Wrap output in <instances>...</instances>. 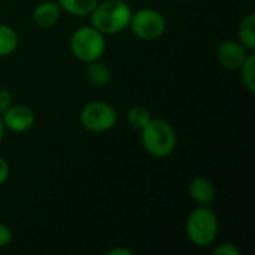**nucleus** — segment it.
Segmentation results:
<instances>
[{"mask_svg": "<svg viewBox=\"0 0 255 255\" xmlns=\"http://www.w3.org/2000/svg\"><path fill=\"white\" fill-rule=\"evenodd\" d=\"M131 7L124 0H103L96 4L90 13L91 25L105 36L118 34L128 28L131 19Z\"/></svg>", "mask_w": 255, "mask_h": 255, "instance_id": "nucleus-1", "label": "nucleus"}, {"mask_svg": "<svg viewBox=\"0 0 255 255\" xmlns=\"http://www.w3.org/2000/svg\"><path fill=\"white\" fill-rule=\"evenodd\" d=\"M140 131V142L151 157L155 158H166L169 157L178 143V136L173 126L161 118H151L149 123L139 130Z\"/></svg>", "mask_w": 255, "mask_h": 255, "instance_id": "nucleus-2", "label": "nucleus"}, {"mask_svg": "<svg viewBox=\"0 0 255 255\" xmlns=\"http://www.w3.org/2000/svg\"><path fill=\"white\" fill-rule=\"evenodd\" d=\"M218 218L209 206L193 209L185 223V232L190 242L199 248L211 247L218 236Z\"/></svg>", "mask_w": 255, "mask_h": 255, "instance_id": "nucleus-3", "label": "nucleus"}, {"mask_svg": "<svg viewBox=\"0 0 255 255\" xmlns=\"http://www.w3.org/2000/svg\"><path fill=\"white\" fill-rule=\"evenodd\" d=\"M72 55L84 64L96 60H102L106 49L105 34L90 25H81L76 28L69 40Z\"/></svg>", "mask_w": 255, "mask_h": 255, "instance_id": "nucleus-4", "label": "nucleus"}, {"mask_svg": "<svg viewBox=\"0 0 255 255\" xmlns=\"http://www.w3.org/2000/svg\"><path fill=\"white\" fill-rule=\"evenodd\" d=\"M79 121L81 126L91 133H106L117 126L118 112L111 103L94 100L82 108Z\"/></svg>", "mask_w": 255, "mask_h": 255, "instance_id": "nucleus-5", "label": "nucleus"}, {"mask_svg": "<svg viewBox=\"0 0 255 255\" xmlns=\"http://www.w3.org/2000/svg\"><path fill=\"white\" fill-rule=\"evenodd\" d=\"M167 22L164 15L152 7H142L131 13L128 28L131 33L145 42H152L160 39L166 31Z\"/></svg>", "mask_w": 255, "mask_h": 255, "instance_id": "nucleus-6", "label": "nucleus"}, {"mask_svg": "<svg viewBox=\"0 0 255 255\" xmlns=\"http://www.w3.org/2000/svg\"><path fill=\"white\" fill-rule=\"evenodd\" d=\"M1 121L4 126V130H9L12 133L21 134L28 131L36 121L34 112L27 105H12L3 115Z\"/></svg>", "mask_w": 255, "mask_h": 255, "instance_id": "nucleus-7", "label": "nucleus"}, {"mask_svg": "<svg viewBox=\"0 0 255 255\" xmlns=\"http://www.w3.org/2000/svg\"><path fill=\"white\" fill-rule=\"evenodd\" d=\"M250 54L239 40H224L217 49V60L227 70H239Z\"/></svg>", "mask_w": 255, "mask_h": 255, "instance_id": "nucleus-8", "label": "nucleus"}, {"mask_svg": "<svg viewBox=\"0 0 255 255\" xmlns=\"http://www.w3.org/2000/svg\"><path fill=\"white\" fill-rule=\"evenodd\" d=\"M188 194L199 206H211L217 199L215 185L205 176H196L190 181Z\"/></svg>", "mask_w": 255, "mask_h": 255, "instance_id": "nucleus-9", "label": "nucleus"}, {"mask_svg": "<svg viewBox=\"0 0 255 255\" xmlns=\"http://www.w3.org/2000/svg\"><path fill=\"white\" fill-rule=\"evenodd\" d=\"M61 12L63 10L57 1H52V0L40 1L33 9V22L39 28H52L58 22Z\"/></svg>", "mask_w": 255, "mask_h": 255, "instance_id": "nucleus-10", "label": "nucleus"}, {"mask_svg": "<svg viewBox=\"0 0 255 255\" xmlns=\"http://www.w3.org/2000/svg\"><path fill=\"white\" fill-rule=\"evenodd\" d=\"M85 76H87L88 82L94 87H105L112 81L111 69L100 60H96V61H91L87 64Z\"/></svg>", "mask_w": 255, "mask_h": 255, "instance_id": "nucleus-11", "label": "nucleus"}, {"mask_svg": "<svg viewBox=\"0 0 255 255\" xmlns=\"http://www.w3.org/2000/svg\"><path fill=\"white\" fill-rule=\"evenodd\" d=\"M238 40L250 51L255 52V13L251 12L241 21L238 27Z\"/></svg>", "mask_w": 255, "mask_h": 255, "instance_id": "nucleus-12", "label": "nucleus"}, {"mask_svg": "<svg viewBox=\"0 0 255 255\" xmlns=\"http://www.w3.org/2000/svg\"><path fill=\"white\" fill-rule=\"evenodd\" d=\"M100 0H57L61 10L73 16H90Z\"/></svg>", "mask_w": 255, "mask_h": 255, "instance_id": "nucleus-13", "label": "nucleus"}, {"mask_svg": "<svg viewBox=\"0 0 255 255\" xmlns=\"http://www.w3.org/2000/svg\"><path fill=\"white\" fill-rule=\"evenodd\" d=\"M19 39L16 31L10 25L0 22V58L12 55L16 51Z\"/></svg>", "mask_w": 255, "mask_h": 255, "instance_id": "nucleus-14", "label": "nucleus"}, {"mask_svg": "<svg viewBox=\"0 0 255 255\" xmlns=\"http://www.w3.org/2000/svg\"><path fill=\"white\" fill-rule=\"evenodd\" d=\"M151 112L148 108L142 106V105H136V106H131L128 111H127V123L131 128L134 130H142L151 120Z\"/></svg>", "mask_w": 255, "mask_h": 255, "instance_id": "nucleus-15", "label": "nucleus"}, {"mask_svg": "<svg viewBox=\"0 0 255 255\" xmlns=\"http://www.w3.org/2000/svg\"><path fill=\"white\" fill-rule=\"evenodd\" d=\"M239 72L244 87L250 93H255V52H251L248 55V58L241 66Z\"/></svg>", "mask_w": 255, "mask_h": 255, "instance_id": "nucleus-16", "label": "nucleus"}, {"mask_svg": "<svg viewBox=\"0 0 255 255\" xmlns=\"http://www.w3.org/2000/svg\"><path fill=\"white\" fill-rule=\"evenodd\" d=\"M13 105V96L7 88L0 87V117Z\"/></svg>", "mask_w": 255, "mask_h": 255, "instance_id": "nucleus-17", "label": "nucleus"}, {"mask_svg": "<svg viewBox=\"0 0 255 255\" xmlns=\"http://www.w3.org/2000/svg\"><path fill=\"white\" fill-rule=\"evenodd\" d=\"M214 254L215 255H241V250H239L235 244L224 242V244L218 245V247L214 250Z\"/></svg>", "mask_w": 255, "mask_h": 255, "instance_id": "nucleus-18", "label": "nucleus"}, {"mask_svg": "<svg viewBox=\"0 0 255 255\" xmlns=\"http://www.w3.org/2000/svg\"><path fill=\"white\" fill-rule=\"evenodd\" d=\"M10 242H12V230L9 229V226L0 221V250L7 247Z\"/></svg>", "mask_w": 255, "mask_h": 255, "instance_id": "nucleus-19", "label": "nucleus"}, {"mask_svg": "<svg viewBox=\"0 0 255 255\" xmlns=\"http://www.w3.org/2000/svg\"><path fill=\"white\" fill-rule=\"evenodd\" d=\"M9 173H10V169H9V164L7 161L0 155V187L3 184H6L7 178H9Z\"/></svg>", "mask_w": 255, "mask_h": 255, "instance_id": "nucleus-20", "label": "nucleus"}, {"mask_svg": "<svg viewBox=\"0 0 255 255\" xmlns=\"http://www.w3.org/2000/svg\"><path fill=\"white\" fill-rule=\"evenodd\" d=\"M133 253L126 250V248H114V250H109L108 255H131Z\"/></svg>", "mask_w": 255, "mask_h": 255, "instance_id": "nucleus-21", "label": "nucleus"}, {"mask_svg": "<svg viewBox=\"0 0 255 255\" xmlns=\"http://www.w3.org/2000/svg\"><path fill=\"white\" fill-rule=\"evenodd\" d=\"M4 137V126H3V121H1V117H0V143Z\"/></svg>", "mask_w": 255, "mask_h": 255, "instance_id": "nucleus-22", "label": "nucleus"}]
</instances>
